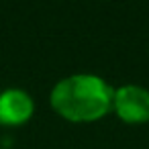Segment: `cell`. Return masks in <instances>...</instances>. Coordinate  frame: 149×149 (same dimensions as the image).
Segmentation results:
<instances>
[{
  "label": "cell",
  "instance_id": "obj_3",
  "mask_svg": "<svg viewBox=\"0 0 149 149\" xmlns=\"http://www.w3.org/2000/svg\"><path fill=\"white\" fill-rule=\"evenodd\" d=\"M33 98L19 88H8L0 94V123L2 125H21L33 114Z\"/></svg>",
  "mask_w": 149,
  "mask_h": 149
},
{
  "label": "cell",
  "instance_id": "obj_1",
  "mask_svg": "<svg viewBox=\"0 0 149 149\" xmlns=\"http://www.w3.org/2000/svg\"><path fill=\"white\" fill-rule=\"evenodd\" d=\"M51 104L65 118L94 120L114 106V88L98 76L76 74L55 84Z\"/></svg>",
  "mask_w": 149,
  "mask_h": 149
},
{
  "label": "cell",
  "instance_id": "obj_2",
  "mask_svg": "<svg viewBox=\"0 0 149 149\" xmlns=\"http://www.w3.org/2000/svg\"><path fill=\"white\" fill-rule=\"evenodd\" d=\"M114 108L123 120L143 123L149 118V90L141 86H120L114 90Z\"/></svg>",
  "mask_w": 149,
  "mask_h": 149
}]
</instances>
